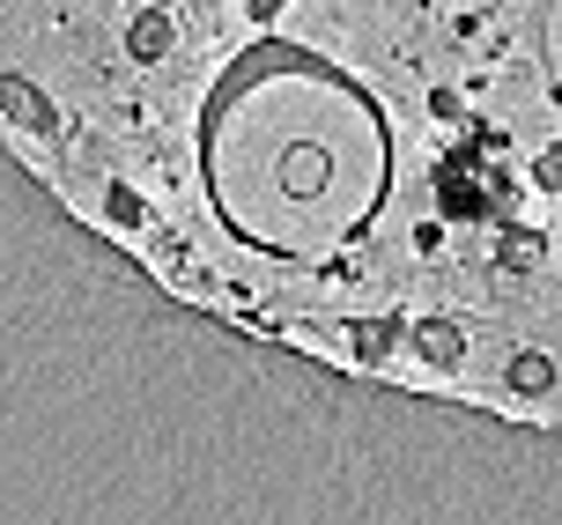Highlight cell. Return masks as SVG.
<instances>
[{
  "label": "cell",
  "instance_id": "1",
  "mask_svg": "<svg viewBox=\"0 0 562 525\" xmlns=\"http://www.w3.org/2000/svg\"><path fill=\"white\" fill-rule=\"evenodd\" d=\"M326 178H334V164H326V148H311V141H296V148L281 156V186H289L296 200L326 193Z\"/></svg>",
  "mask_w": 562,
  "mask_h": 525
},
{
  "label": "cell",
  "instance_id": "2",
  "mask_svg": "<svg viewBox=\"0 0 562 525\" xmlns=\"http://www.w3.org/2000/svg\"><path fill=\"white\" fill-rule=\"evenodd\" d=\"M415 348H422V362H429V370H459V362H467V333L451 326V319H422V326H415Z\"/></svg>",
  "mask_w": 562,
  "mask_h": 525
},
{
  "label": "cell",
  "instance_id": "3",
  "mask_svg": "<svg viewBox=\"0 0 562 525\" xmlns=\"http://www.w3.org/2000/svg\"><path fill=\"white\" fill-rule=\"evenodd\" d=\"M504 378H510V392H518V400H540V392L555 386V362L540 356V348H518V356L504 362Z\"/></svg>",
  "mask_w": 562,
  "mask_h": 525
},
{
  "label": "cell",
  "instance_id": "4",
  "mask_svg": "<svg viewBox=\"0 0 562 525\" xmlns=\"http://www.w3.org/2000/svg\"><path fill=\"white\" fill-rule=\"evenodd\" d=\"M170 53V23L164 15H140L134 23V59H164Z\"/></svg>",
  "mask_w": 562,
  "mask_h": 525
},
{
  "label": "cell",
  "instance_id": "5",
  "mask_svg": "<svg viewBox=\"0 0 562 525\" xmlns=\"http://www.w3.org/2000/svg\"><path fill=\"white\" fill-rule=\"evenodd\" d=\"M533 252H540V237H526V230H518V237L504 245V259H518V267H533Z\"/></svg>",
  "mask_w": 562,
  "mask_h": 525
},
{
  "label": "cell",
  "instance_id": "6",
  "mask_svg": "<svg viewBox=\"0 0 562 525\" xmlns=\"http://www.w3.org/2000/svg\"><path fill=\"white\" fill-rule=\"evenodd\" d=\"M540 186H562V148H548V156H540Z\"/></svg>",
  "mask_w": 562,
  "mask_h": 525
}]
</instances>
